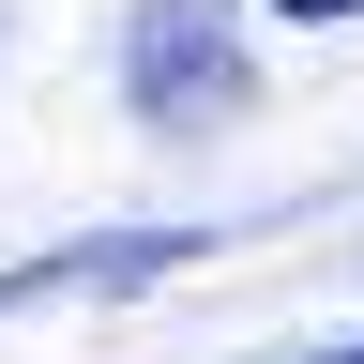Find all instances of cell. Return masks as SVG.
<instances>
[{"mask_svg":"<svg viewBox=\"0 0 364 364\" xmlns=\"http://www.w3.org/2000/svg\"><path fill=\"white\" fill-rule=\"evenodd\" d=\"M122 107L198 136V122H243L258 107V61H243V16L228 0H136L122 16Z\"/></svg>","mask_w":364,"mask_h":364,"instance_id":"6da1fadb","label":"cell"},{"mask_svg":"<svg viewBox=\"0 0 364 364\" xmlns=\"http://www.w3.org/2000/svg\"><path fill=\"white\" fill-rule=\"evenodd\" d=\"M273 16H304V31H334V16H364V0H273Z\"/></svg>","mask_w":364,"mask_h":364,"instance_id":"7a4b0ae2","label":"cell"},{"mask_svg":"<svg viewBox=\"0 0 364 364\" xmlns=\"http://www.w3.org/2000/svg\"><path fill=\"white\" fill-rule=\"evenodd\" d=\"M318 364H364V334H349V349H318Z\"/></svg>","mask_w":364,"mask_h":364,"instance_id":"3957f363","label":"cell"}]
</instances>
